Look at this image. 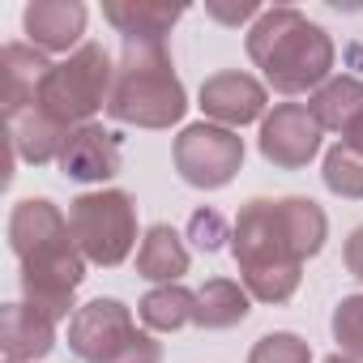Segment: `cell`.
I'll return each mask as SVG.
<instances>
[{"label":"cell","instance_id":"10","mask_svg":"<svg viewBox=\"0 0 363 363\" xmlns=\"http://www.w3.org/2000/svg\"><path fill=\"white\" fill-rule=\"evenodd\" d=\"M201 111L210 124H223V128H244V124H257L265 120V107H269V86L257 82L252 73H240V69H227V73H214L201 82V94H197Z\"/></svg>","mask_w":363,"mask_h":363},{"label":"cell","instance_id":"2","mask_svg":"<svg viewBox=\"0 0 363 363\" xmlns=\"http://www.w3.org/2000/svg\"><path fill=\"white\" fill-rule=\"evenodd\" d=\"M248 60L261 69L265 86L278 94H316L329 77H333V39L325 26H316L308 13L291 9V5H274L265 9L248 35H244Z\"/></svg>","mask_w":363,"mask_h":363},{"label":"cell","instance_id":"9","mask_svg":"<svg viewBox=\"0 0 363 363\" xmlns=\"http://www.w3.org/2000/svg\"><path fill=\"white\" fill-rule=\"evenodd\" d=\"M320 137H325V128L312 120L308 103H278L261 120L257 150L278 171H303L320 154Z\"/></svg>","mask_w":363,"mask_h":363},{"label":"cell","instance_id":"20","mask_svg":"<svg viewBox=\"0 0 363 363\" xmlns=\"http://www.w3.org/2000/svg\"><path fill=\"white\" fill-rule=\"evenodd\" d=\"M137 316H141V325L150 333H179L197 316V291H189L184 282L150 286L141 295V303H137Z\"/></svg>","mask_w":363,"mask_h":363},{"label":"cell","instance_id":"14","mask_svg":"<svg viewBox=\"0 0 363 363\" xmlns=\"http://www.w3.org/2000/svg\"><path fill=\"white\" fill-rule=\"evenodd\" d=\"M103 18L116 26L124 43H167L171 26L184 18V5H158V0H107Z\"/></svg>","mask_w":363,"mask_h":363},{"label":"cell","instance_id":"12","mask_svg":"<svg viewBox=\"0 0 363 363\" xmlns=\"http://www.w3.org/2000/svg\"><path fill=\"white\" fill-rule=\"evenodd\" d=\"M86 22H90V9L82 5V0H30V5L22 9L26 43L39 48V52L73 56L82 48Z\"/></svg>","mask_w":363,"mask_h":363},{"label":"cell","instance_id":"17","mask_svg":"<svg viewBox=\"0 0 363 363\" xmlns=\"http://www.w3.org/2000/svg\"><path fill=\"white\" fill-rule=\"evenodd\" d=\"M308 111H312V120H316L325 133L346 137V133L354 128V120L363 116V77H354V73H333V77L308 99Z\"/></svg>","mask_w":363,"mask_h":363},{"label":"cell","instance_id":"27","mask_svg":"<svg viewBox=\"0 0 363 363\" xmlns=\"http://www.w3.org/2000/svg\"><path fill=\"white\" fill-rule=\"evenodd\" d=\"M342 141H346V145H354V150H359V154H363V116H359V120H354V128H350V133H346V137H342Z\"/></svg>","mask_w":363,"mask_h":363},{"label":"cell","instance_id":"5","mask_svg":"<svg viewBox=\"0 0 363 363\" xmlns=\"http://www.w3.org/2000/svg\"><path fill=\"white\" fill-rule=\"evenodd\" d=\"M111 86H116L111 52L103 43H82L73 56L48 69V77L39 82L35 107L65 128H82V124H94L99 111H107Z\"/></svg>","mask_w":363,"mask_h":363},{"label":"cell","instance_id":"3","mask_svg":"<svg viewBox=\"0 0 363 363\" xmlns=\"http://www.w3.org/2000/svg\"><path fill=\"white\" fill-rule=\"evenodd\" d=\"M231 257L257 303H286L303 282V257L282 223L278 197H252L231 223Z\"/></svg>","mask_w":363,"mask_h":363},{"label":"cell","instance_id":"24","mask_svg":"<svg viewBox=\"0 0 363 363\" xmlns=\"http://www.w3.org/2000/svg\"><path fill=\"white\" fill-rule=\"evenodd\" d=\"M189 240H193V248H201V252H218V248L231 240V223H227L214 206H201V210H193V218H189Z\"/></svg>","mask_w":363,"mask_h":363},{"label":"cell","instance_id":"11","mask_svg":"<svg viewBox=\"0 0 363 363\" xmlns=\"http://www.w3.org/2000/svg\"><path fill=\"white\" fill-rule=\"evenodd\" d=\"M60 175L73 184H107L124 167V145L116 133H107L103 124H82L69 133L65 150H60Z\"/></svg>","mask_w":363,"mask_h":363},{"label":"cell","instance_id":"6","mask_svg":"<svg viewBox=\"0 0 363 363\" xmlns=\"http://www.w3.org/2000/svg\"><path fill=\"white\" fill-rule=\"evenodd\" d=\"M69 350L82 363H162V342L150 329H137L133 308L111 295H99L73 312Z\"/></svg>","mask_w":363,"mask_h":363},{"label":"cell","instance_id":"23","mask_svg":"<svg viewBox=\"0 0 363 363\" xmlns=\"http://www.w3.org/2000/svg\"><path fill=\"white\" fill-rule=\"evenodd\" d=\"M248 363H312V346L299 333L278 329V333L257 337V346L248 350Z\"/></svg>","mask_w":363,"mask_h":363},{"label":"cell","instance_id":"4","mask_svg":"<svg viewBox=\"0 0 363 363\" xmlns=\"http://www.w3.org/2000/svg\"><path fill=\"white\" fill-rule=\"evenodd\" d=\"M189 111V90L179 82L167 43H124L116 60V86L107 116L133 128H171Z\"/></svg>","mask_w":363,"mask_h":363},{"label":"cell","instance_id":"15","mask_svg":"<svg viewBox=\"0 0 363 363\" xmlns=\"http://www.w3.org/2000/svg\"><path fill=\"white\" fill-rule=\"evenodd\" d=\"M73 128L56 124L52 116H43L39 107H26L18 116H9V150L13 158L30 162V167H48V162H60V150L69 141Z\"/></svg>","mask_w":363,"mask_h":363},{"label":"cell","instance_id":"1","mask_svg":"<svg viewBox=\"0 0 363 363\" xmlns=\"http://www.w3.org/2000/svg\"><path fill=\"white\" fill-rule=\"evenodd\" d=\"M9 248L22 265V299L56 320H73L77 286L86 282V257L73 240L69 214L48 197H26L9 214Z\"/></svg>","mask_w":363,"mask_h":363},{"label":"cell","instance_id":"13","mask_svg":"<svg viewBox=\"0 0 363 363\" xmlns=\"http://www.w3.org/2000/svg\"><path fill=\"white\" fill-rule=\"evenodd\" d=\"M56 316L30 308L26 299L5 303L0 312V350H5V363H39L43 354L56 350Z\"/></svg>","mask_w":363,"mask_h":363},{"label":"cell","instance_id":"7","mask_svg":"<svg viewBox=\"0 0 363 363\" xmlns=\"http://www.w3.org/2000/svg\"><path fill=\"white\" fill-rule=\"evenodd\" d=\"M69 227L82 257L99 269H116L141 248L137 240V206L124 189H99L69 201Z\"/></svg>","mask_w":363,"mask_h":363},{"label":"cell","instance_id":"19","mask_svg":"<svg viewBox=\"0 0 363 363\" xmlns=\"http://www.w3.org/2000/svg\"><path fill=\"white\" fill-rule=\"evenodd\" d=\"M252 312V295L244 282L235 278H210L201 291H197V316L193 325L197 329H235L244 325Z\"/></svg>","mask_w":363,"mask_h":363},{"label":"cell","instance_id":"21","mask_svg":"<svg viewBox=\"0 0 363 363\" xmlns=\"http://www.w3.org/2000/svg\"><path fill=\"white\" fill-rule=\"evenodd\" d=\"M320 179L325 189L342 201H363V154L346 141L329 145L325 150V162H320Z\"/></svg>","mask_w":363,"mask_h":363},{"label":"cell","instance_id":"16","mask_svg":"<svg viewBox=\"0 0 363 363\" xmlns=\"http://www.w3.org/2000/svg\"><path fill=\"white\" fill-rule=\"evenodd\" d=\"M137 274L154 286L179 282L189 274V248L171 223H154L141 231V248H137Z\"/></svg>","mask_w":363,"mask_h":363},{"label":"cell","instance_id":"8","mask_svg":"<svg viewBox=\"0 0 363 363\" xmlns=\"http://www.w3.org/2000/svg\"><path fill=\"white\" fill-rule=\"evenodd\" d=\"M171 162L189 189H201V193L227 189L244 167V137L235 128H223L210 120L184 124L171 145Z\"/></svg>","mask_w":363,"mask_h":363},{"label":"cell","instance_id":"25","mask_svg":"<svg viewBox=\"0 0 363 363\" xmlns=\"http://www.w3.org/2000/svg\"><path fill=\"white\" fill-rule=\"evenodd\" d=\"M206 13L223 26H240V22H257L265 9L257 5V0H240V5H218V0H206Z\"/></svg>","mask_w":363,"mask_h":363},{"label":"cell","instance_id":"28","mask_svg":"<svg viewBox=\"0 0 363 363\" xmlns=\"http://www.w3.org/2000/svg\"><path fill=\"white\" fill-rule=\"evenodd\" d=\"M325 363H354V359H346V354H342V350H333V354H329V359H325Z\"/></svg>","mask_w":363,"mask_h":363},{"label":"cell","instance_id":"26","mask_svg":"<svg viewBox=\"0 0 363 363\" xmlns=\"http://www.w3.org/2000/svg\"><path fill=\"white\" fill-rule=\"evenodd\" d=\"M342 265H346L350 278L363 282V227H354V231L346 235V244H342Z\"/></svg>","mask_w":363,"mask_h":363},{"label":"cell","instance_id":"22","mask_svg":"<svg viewBox=\"0 0 363 363\" xmlns=\"http://www.w3.org/2000/svg\"><path fill=\"white\" fill-rule=\"evenodd\" d=\"M329 329H333V342L346 359L363 363V291L359 295H346L333 316H329Z\"/></svg>","mask_w":363,"mask_h":363},{"label":"cell","instance_id":"18","mask_svg":"<svg viewBox=\"0 0 363 363\" xmlns=\"http://www.w3.org/2000/svg\"><path fill=\"white\" fill-rule=\"evenodd\" d=\"M48 69H52L48 52H39L30 43H9L5 48V116H18V111L35 107L39 82L48 77Z\"/></svg>","mask_w":363,"mask_h":363}]
</instances>
